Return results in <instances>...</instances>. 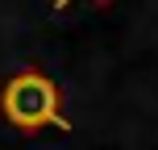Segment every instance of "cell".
I'll list each match as a JSON object with an SVG mask.
<instances>
[{
	"label": "cell",
	"instance_id": "cell-1",
	"mask_svg": "<svg viewBox=\"0 0 158 150\" xmlns=\"http://www.w3.org/2000/svg\"><path fill=\"white\" fill-rule=\"evenodd\" d=\"M0 121L17 134H42V129H71V117L63 109V88L54 75L38 67H21L0 84Z\"/></svg>",
	"mask_w": 158,
	"mask_h": 150
},
{
	"label": "cell",
	"instance_id": "cell-2",
	"mask_svg": "<svg viewBox=\"0 0 158 150\" xmlns=\"http://www.w3.org/2000/svg\"><path fill=\"white\" fill-rule=\"evenodd\" d=\"M71 0H54V8H67ZM96 4H108V0H96Z\"/></svg>",
	"mask_w": 158,
	"mask_h": 150
}]
</instances>
